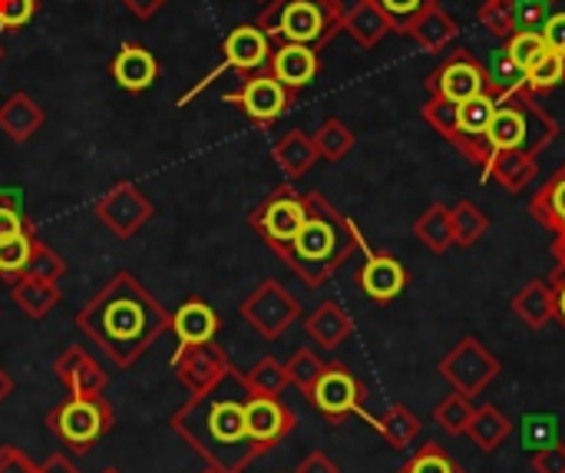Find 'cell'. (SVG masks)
Wrapping results in <instances>:
<instances>
[{
	"label": "cell",
	"mask_w": 565,
	"mask_h": 473,
	"mask_svg": "<svg viewBox=\"0 0 565 473\" xmlns=\"http://www.w3.org/2000/svg\"><path fill=\"white\" fill-rule=\"evenodd\" d=\"M420 116H424V123H427L437 136H444V139L454 146V139H457V126H460V103L444 99V96H430V99L424 103Z\"/></svg>",
	"instance_id": "obj_42"
},
{
	"label": "cell",
	"mask_w": 565,
	"mask_h": 473,
	"mask_svg": "<svg viewBox=\"0 0 565 473\" xmlns=\"http://www.w3.org/2000/svg\"><path fill=\"white\" fill-rule=\"evenodd\" d=\"M305 202H308V216H305L295 242L281 255V262L308 288H321L351 262V255L358 249L364 252V239H361L358 225L338 206H331V199L324 192H318V189L305 192Z\"/></svg>",
	"instance_id": "obj_3"
},
{
	"label": "cell",
	"mask_w": 565,
	"mask_h": 473,
	"mask_svg": "<svg viewBox=\"0 0 565 473\" xmlns=\"http://www.w3.org/2000/svg\"><path fill=\"white\" fill-rule=\"evenodd\" d=\"M424 86L430 96L463 103V99H473L480 93H490V76H487V66L467 46H450L440 56V63L427 73Z\"/></svg>",
	"instance_id": "obj_12"
},
{
	"label": "cell",
	"mask_w": 565,
	"mask_h": 473,
	"mask_svg": "<svg viewBox=\"0 0 565 473\" xmlns=\"http://www.w3.org/2000/svg\"><path fill=\"white\" fill-rule=\"evenodd\" d=\"M530 212L536 222H543L546 229H559L565 222V162L533 192L530 199Z\"/></svg>",
	"instance_id": "obj_34"
},
{
	"label": "cell",
	"mask_w": 565,
	"mask_h": 473,
	"mask_svg": "<svg viewBox=\"0 0 565 473\" xmlns=\"http://www.w3.org/2000/svg\"><path fill=\"white\" fill-rule=\"evenodd\" d=\"M10 298L26 318L40 322L63 302V292H60V282H40V278L20 275L10 282Z\"/></svg>",
	"instance_id": "obj_29"
},
{
	"label": "cell",
	"mask_w": 565,
	"mask_h": 473,
	"mask_svg": "<svg viewBox=\"0 0 565 473\" xmlns=\"http://www.w3.org/2000/svg\"><path fill=\"white\" fill-rule=\"evenodd\" d=\"M565 83V56L563 53H553V50H546L543 56H540V63H533L530 70H526V93L530 96H546V93H553L556 86H563Z\"/></svg>",
	"instance_id": "obj_39"
},
{
	"label": "cell",
	"mask_w": 565,
	"mask_h": 473,
	"mask_svg": "<svg viewBox=\"0 0 565 473\" xmlns=\"http://www.w3.org/2000/svg\"><path fill=\"white\" fill-rule=\"evenodd\" d=\"M550 288H553V298H556V322L563 325L565 332V269L556 265V272L550 275Z\"/></svg>",
	"instance_id": "obj_56"
},
{
	"label": "cell",
	"mask_w": 565,
	"mask_h": 473,
	"mask_svg": "<svg viewBox=\"0 0 565 473\" xmlns=\"http://www.w3.org/2000/svg\"><path fill=\"white\" fill-rule=\"evenodd\" d=\"M235 378V385H242L245 388V395H268V398H281V391L291 385L288 381V368L278 361V358H262V361H255L248 371H235L232 375Z\"/></svg>",
	"instance_id": "obj_35"
},
{
	"label": "cell",
	"mask_w": 565,
	"mask_h": 473,
	"mask_svg": "<svg viewBox=\"0 0 565 473\" xmlns=\"http://www.w3.org/2000/svg\"><path fill=\"white\" fill-rule=\"evenodd\" d=\"M268 73L275 80H281L288 90L301 93L308 83L318 80L321 73V56L318 50L305 46V43H275L271 60H268Z\"/></svg>",
	"instance_id": "obj_20"
},
{
	"label": "cell",
	"mask_w": 565,
	"mask_h": 473,
	"mask_svg": "<svg viewBox=\"0 0 565 473\" xmlns=\"http://www.w3.org/2000/svg\"><path fill=\"white\" fill-rule=\"evenodd\" d=\"M513 434V421L497 408V404H480L467 424V438L483 451V454H497L507 438Z\"/></svg>",
	"instance_id": "obj_31"
},
{
	"label": "cell",
	"mask_w": 565,
	"mask_h": 473,
	"mask_svg": "<svg viewBox=\"0 0 565 473\" xmlns=\"http://www.w3.org/2000/svg\"><path fill=\"white\" fill-rule=\"evenodd\" d=\"M493 113H497V96L493 93H480L473 99H463L460 103V126H457V139H454V149L463 153L470 162H477L480 169L490 162L493 149H490V123H493Z\"/></svg>",
	"instance_id": "obj_18"
},
{
	"label": "cell",
	"mask_w": 565,
	"mask_h": 473,
	"mask_svg": "<svg viewBox=\"0 0 565 473\" xmlns=\"http://www.w3.org/2000/svg\"><path fill=\"white\" fill-rule=\"evenodd\" d=\"M305 398H308V404H311L331 428L344 424V421L354 418V414L367 418V411H364V401H367L364 381H361L348 365H338V361H334V365H324L321 378L311 385V391H308Z\"/></svg>",
	"instance_id": "obj_10"
},
{
	"label": "cell",
	"mask_w": 565,
	"mask_h": 473,
	"mask_svg": "<svg viewBox=\"0 0 565 473\" xmlns=\"http://www.w3.org/2000/svg\"><path fill=\"white\" fill-rule=\"evenodd\" d=\"M503 43H507L503 50L510 53V60H513L523 73H526L533 63H540V56L550 50V46H546L543 30H516V33H513V36H507Z\"/></svg>",
	"instance_id": "obj_44"
},
{
	"label": "cell",
	"mask_w": 565,
	"mask_h": 473,
	"mask_svg": "<svg viewBox=\"0 0 565 473\" xmlns=\"http://www.w3.org/2000/svg\"><path fill=\"white\" fill-rule=\"evenodd\" d=\"M238 315L245 318V325L262 335L265 341H278L298 318H301V302L278 282V278H265L242 305Z\"/></svg>",
	"instance_id": "obj_11"
},
{
	"label": "cell",
	"mask_w": 565,
	"mask_h": 473,
	"mask_svg": "<svg viewBox=\"0 0 565 473\" xmlns=\"http://www.w3.org/2000/svg\"><path fill=\"white\" fill-rule=\"evenodd\" d=\"M516 30H543L546 20L563 7L565 0H510Z\"/></svg>",
	"instance_id": "obj_48"
},
{
	"label": "cell",
	"mask_w": 565,
	"mask_h": 473,
	"mask_svg": "<svg viewBox=\"0 0 565 473\" xmlns=\"http://www.w3.org/2000/svg\"><path fill=\"white\" fill-rule=\"evenodd\" d=\"M222 99L225 103H235L255 126H265L268 129V126H275L295 106L298 93L288 90L281 80H275L268 70H262V73L245 76L242 86L235 93H225Z\"/></svg>",
	"instance_id": "obj_14"
},
{
	"label": "cell",
	"mask_w": 565,
	"mask_h": 473,
	"mask_svg": "<svg viewBox=\"0 0 565 473\" xmlns=\"http://www.w3.org/2000/svg\"><path fill=\"white\" fill-rule=\"evenodd\" d=\"M119 3H122L136 20H149V17H156L169 0H119Z\"/></svg>",
	"instance_id": "obj_57"
},
{
	"label": "cell",
	"mask_w": 565,
	"mask_h": 473,
	"mask_svg": "<svg viewBox=\"0 0 565 473\" xmlns=\"http://www.w3.org/2000/svg\"><path fill=\"white\" fill-rule=\"evenodd\" d=\"M43 123H46L43 106H40L30 93H23V90L10 93V96L0 103V133H3L7 139H13V143L33 139V136L43 129Z\"/></svg>",
	"instance_id": "obj_24"
},
{
	"label": "cell",
	"mask_w": 565,
	"mask_h": 473,
	"mask_svg": "<svg viewBox=\"0 0 565 473\" xmlns=\"http://www.w3.org/2000/svg\"><path fill=\"white\" fill-rule=\"evenodd\" d=\"M543 36H546V46H550L553 53H563L565 56V3L546 20Z\"/></svg>",
	"instance_id": "obj_54"
},
{
	"label": "cell",
	"mask_w": 565,
	"mask_h": 473,
	"mask_svg": "<svg viewBox=\"0 0 565 473\" xmlns=\"http://www.w3.org/2000/svg\"><path fill=\"white\" fill-rule=\"evenodd\" d=\"M473 411H477L473 398L454 391V395H447V398L434 408V424H437L444 434L463 438V434H467V424H470V418H473Z\"/></svg>",
	"instance_id": "obj_38"
},
{
	"label": "cell",
	"mask_w": 565,
	"mask_h": 473,
	"mask_svg": "<svg viewBox=\"0 0 565 473\" xmlns=\"http://www.w3.org/2000/svg\"><path fill=\"white\" fill-rule=\"evenodd\" d=\"M53 375L60 378V385L73 395V398H99L109 388V375L103 371V365L79 345L66 348L56 361H53Z\"/></svg>",
	"instance_id": "obj_19"
},
{
	"label": "cell",
	"mask_w": 565,
	"mask_h": 473,
	"mask_svg": "<svg viewBox=\"0 0 565 473\" xmlns=\"http://www.w3.org/2000/svg\"><path fill=\"white\" fill-rule=\"evenodd\" d=\"M483 66H487V76H490V93L493 96H510V93L526 90V73L510 60L507 50H497L490 56V63H483Z\"/></svg>",
	"instance_id": "obj_40"
},
{
	"label": "cell",
	"mask_w": 565,
	"mask_h": 473,
	"mask_svg": "<svg viewBox=\"0 0 565 473\" xmlns=\"http://www.w3.org/2000/svg\"><path fill=\"white\" fill-rule=\"evenodd\" d=\"M344 33H348L358 46L371 50V46H377L387 33H394V27H391V20L384 17V10H381L374 0H354V7L344 10Z\"/></svg>",
	"instance_id": "obj_27"
},
{
	"label": "cell",
	"mask_w": 565,
	"mask_h": 473,
	"mask_svg": "<svg viewBox=\"0 0 565 473\" xmlns=\"http://www.w3.org/2000/svg\"><path fill=\"white\" fill-rule=\"evenodd\" d=\"M295 473H341V467H338L324 451H311V454L295 467Z\"/></svg>",
	"instance_id": "obj_55"
},
{
	"label": "cell",
	"mask_w": 565,
	"mask_h": 473,
	"mask_svg": "<svg viewBox=\"0 0 565 473\" xmlns=\"http://www.w3.org/2000/svg\"><path fill=\"white\" fill-rule=\"evenodd\" d=\"M271 50H275V43H271V36H268L258 23H238V27L225 36V43H222V63H218L212 73H205L189 93H182V96H179V106L192 103L212 80H218V76L228 73V70H235L238 76H252V73L268 70Z\"/></svg>",
	"instance_id": "obj_8"
},
{
	"label": "cell",
	"mask_w": 565,
	"mask_h": 473,
	"mask_svg": "<svg viewBox=\"0 0 565 473\" xmlns=\"http://www.w3.org/2000/svg\"><path fill=\"white\" fill-rule=\"evenodd\" d=\"M255 3H262V7H265V3H268V0H255Z\"/></svg>",
	"instance_id": "obj_63"
},
{
	"label": "cell",
	"mask_w": 565,
	"mask_h": 473,
	"mask_svg": "<svg viewBox=\"0 0 565 473\" xmlns=\"http://www.w3.org/2000/svg\"><path fill=\"white\" fill-rule=\"evenodd\" d=\"M36 0H0V30L17 33L36 17Z\"/></svg>",
	"instance_id": "obj_50"
},
{
	"label": "cell",
	"mask_w": 565,
	"mask_h": 473,
	"mask_svg": "<svg viewBox=\"0 0 565 473\" xmlns=\"http://www.w3.org/2000/svg\"><path fill=\"white\" fill-rule=\"evenodd\" d=\"M103 473H119V471H116V467H106V471H103Z\"/></svg>",
	"instance_id": "obj_62"
},
{
	"label": "cell",
	"mask_w": 565,
	"mask_h": 473,
	"mask_svg": "<svg viewBox=\"0 0 565 473\" xmlns=\"http://www.w3.org/2000/svg\"><path fill=\"white\" fill-rule=\"evenodd\" d=\"M109 73H113V80L126 93H146L159 80L162 66H159V56L149 46H142V43H122L116 50V56L109 60Z\"/></svg>",
	"instance_id": "obj_21"
},
{
	"label": "cell",
	"mask_w": 565,
	"mask_h": 473,
	"mask_svg": "<svg viewBox=\"0 0 565 473\" xmlns=\"http://www.w3.org/2000/svg\"><path fill=\"white\" fill-rule=\"evenodd\" d=\"M533 471L536 473H565V444L556 441L543 451H533Z\"/></svg>",
	"instance_id": "obj_52"
},
{
	"label": "cell",
	"mask_w": 565,
	"mask_h": 473,
	"mask_svg": "<svg viewBox=\"0 0 565 473\" xmlns=\"http://www.w3.org/2000/svg\"><path fill=\"white\" fill-rule=\"evenodd\" d=\"M295 428H298V414L281 398L245 395V431L258 458L275 451L285 438H291Z\"/></svg>",
	"instance_id": "obj_16"
},
{
	"label": "cell",
	"mask_w": 565,
	"mask_h": 473,
	"mask_svg": "<svg viewBox=\"0 0 565 473\" xmlns=\"http://www.w3.org/2000/svg\"><path fill=\"white\" fill-rule=\"evenodd\" d=\"M169 332L179 338V345L215 341V335L222 332V315H218L205 298H185V302L172 312Z\"/></svg>",
	"instance_id": "obj_22"
},
{
	"label": "cell",
	"mask_w": 565,
	"mask_h": 473,
	"mask_svg": "<svg viewBox=\"0 0 565 473\" xmlns=\"http://www.w3.org/2000/svg\"><path fill=\"white\" fill-rule=\"evenodd\" d=\"M36 473H79V467H76L66 454H60V451H56V454H50V458L40 464V471Z\"/></svg>",
	"instance_id": "obj_58"
},
{
	"label": "cell",
	"mask_w": 565,
	"mask_h": 473,
	"mask_svg": "<svg viewBox=\"0 0 565 473\" xmlns=\"http://www.w3.org/2000/svg\"><path fill=\"white\" fill-rule=\"evenodd\" d=\"M3 56H7V46L0 43V63H3Z\"/></svg>",
	"instance_id": "obj_61"
},
{
	"label": "cell",
	"mask_w": 565,
	"mask_h": 473,
	"mask_svg": "<svg viewBox=\"0 0 565 473\" xmlns=\"http://www.w3.org/2000/svg\"><path fill=\"white\" fill-rule=\"evenodd\" d=\"M450 219H454V245L457 249H473L490 232V216L473 199H460L450 209Z\"/></svg>",
	"instance_id": "obj_37"
},
{
	"label": "cell",
	"mask_w": 565,
	"mask_h": 473,
	"mask_svg": "<svg viewBox=\"0 0 565 473\" xmlns=\"http://www.w3.org/2000/svg\"><path fill=\"white\" fill-rule=\"evenodd\" d=\"M66 272H70V265H66L63 255H56V252H53L50 245H43V242H33V255H30L23 275L40 278V282H60Z\"/></svg>",
	"instance_id": "obj_47"
},
{
	"label": "cell",
	"mask_w": 565,
	"mask_h": 473,
	"mask_svg": "<svg viewBox=\"0 0 565 473\" xmlns=\"http://www.w3.org/2000/svg\"><path fill=\"white\" fill-rule=\"evenodd\" d=\"M553 255H556V262L565 269V232H556V239H553Z\"/></svg>",
	"instance_id": "obj_60"
},
{
	"label": "cell",
	"mask_w": 565,
	"mask_h": 473,
	"mask_svg": "<svg viewBox=\"0 0 565 473\" xmlns=\"http://www.w3.org/2000/svg\"><path fill=\"white\" fill-rule=\"evenodd\" d=\"M271 159L278 162V169L295 182L301 176H308L318 162V149H315V139L311 133L305 129H291L285 133L275 146H271Z\"/></svg>",
	"instance_id": "obj_28"
},
{
	"label": "cell",
	"mask_w": 565,
	"mask_h": 473,
	"mask_svg": "<svg viewBox=\"0 0 565 473\" xmlns=\"http://www.w3.org/2000/svg\"><path fill=\"white\" fill-rule=\"evenodd\" d=\"M513 315L530 328V332H543L550 322H556V298H553V288H550V278H533L526 282L513 302H510Z\"/></svg>",
	"instance_id": "obj_26"
},
{
	"label": "cell",
	"mask_w": 565,
	"mask_h": 473,
	"mask_svg": "<svg viewBox=\"0 0 565 473\" xmlns=\"http://www.w3.org/2000/svg\"><path fill=\"white\" fill-rule=\"evenodd\" d=\"M487 139H490L493 153L520 149L536 159L559 139V123L546 106H540L536 96L520 90L510 96H497V113H493Z\"/></svg>",
	"instance_id": "obj_5"
},
{
	"label": "cell",
	"mask_w": 565,
	"mask_h": 473,
	"mask_svg": "<svg viewBox=\"0 0 565 473\" xmlns=\"http://www.w3.org/2000/svg\"><path fill=\"white\" fill-rule=\"evenodd\" d=\"M116 428V411L113 404L99 395V398H63L60 404L50 408L46 414V431L76 454H89L106 434H113Z\"/></svg>",
	"instance_id": "obj_6"
},
{
	"label": "cell",
	"mask_w": 565,
	"mask_h": 473,
	"mask_svg": "<svg viewBox=\"0 0 565 473\" xmlns=\"http://www.w3.org/2000/svg\"><path fill=\"white\" fill-rule=\"evenodd\" d=\"M414 235L420 239L424 249H430L434 255H444L454 249V219H450V206L434 202L430 209L420 212V219L414 222Z\"/></svg>",
	"instance_id": "obj_33"
},
{
	"label": "cell",
	"mask_w": 565,
	"mask_h": 473,
	"mask_svg": "<svg viewBox=\"0 0 565 473\" xmlns=\"http://www.w3.org/2000/svg\"><path fill=\"white\" fill-rule=\"evenodd\" d=\"M156 216L152 199L129 179L116 182L99 202H96V219L99 225H106L116 239H132L142 232V225Z\"/></svg>",
	"instance_id": "obj_15"
},
{
	"label": "cell",
	"mask_w": 565,
	"mask_h": 473,
	"mask_svg": "<svg viewBox=\"0 0 565 473\" xmlns=\"http://www.w3.org/2000/svg\"><path fill=\"white\" fill-rule=\"evenodd\" d=\"M311 139H315L318 159H324V162H341V159H348L351 149H354V143H358L354 129H351L344 119H338V116H328V119L318 126V133H315Z\"/></svg>",
	"instance_id": "obj_36"
},
{
	"label": "cell",
	"mask_w": 565,
	"mask_h": 473,
	"mask_svg": "<svg viewBox=\"0 0 565 473\" xmlns=\"http://www.w3.org/2000/svg\"><path fill=\"white\" fill-rule=\"evenodd\" d=\"M13 388H17V385H13V378H10V375H7V371L0 368V404H3V401H7V398L13 395Z\"/></svg>",
	"instance_id": "obj_59"
},
{
	"label": "cell",
	"mask_w": 565,
	"mask_h": 473,
	"mask_svg": "<svg viewBox=\"0 0 565 473\" xmlns=\"http://www.w3.org/2000/svg\"><path fill=\"white\" fill-rule=\"evenodd\" d=\"M477 20L480 27H487L493 36L507 40L516 33V23H513V3L510 0H483L480 10H477Z\"/></svg>",
	"instance_id": "obj_49"
},
{
	"label": "cell",
	"mask_w": 565,
	"mask_h": 473,
	"mask_svg": "<svg viewBox=\"0 0 565 473\" xmlns=\"http://www.w3.org/2000/svg\"><path fill=\"white\" fill-rule=\"evenodd\" d=\"M500 375H503V361L477 335H463L440 358V378L467 398H480Z\"/></svg>",
	"instance_id": "obj_9"
},
{
	"label": "cell",
	"mask_w": 565,
	"mask_h": 473,
	"mask_svg": "<svg viewBox=\"0 0 565 473\" xmlns=\"http://www.w3.org/2000/svg\"><path fill=\"white\" fill-rule=\"evenodd\" d=\"M285 368H288V381H291L301 395H308V391H311V385L321 378L324 361H321L311 348H298V351L285 361Z\"/></svg>",
	"instance_id": "obj_46"
},
{
	"label": "cell",
	"mask_w": 565,
	"mask_h": 473,
	"mask_svg": "<svg viewBox=\"0 0 565 473\" xmlns=\"http://www.w3.org/2000/svg\"><path fill=\"white\" fill-rule=\"evenodd\" d=\"M401 473H467L460 467V461H454L450 454H447V448H440V444H424L420 451H414L411 458H407V464L401 467Z\"/></svg>",
	"instance_id": "obj_45"
},
{
	"label": "cell",
	"mask_w": 565,
	"mask_h": 473,
	"mask_svg": "<svg viewBox=\"0 0 565 473\" xmlns=\"http://www.w3.org/2000/svg\"><path fill=\"white\" fill-rule=\"evenodd\" d=\"M344 10L341 0H268L255 23L271 43H305L321 53L344 33Z\"/></svg>",
	"instance_id": "obj_4"
},
{
	"label": "cell",
	"mask_w": 565,
	"mask_h": 473,
	"mask_svg": "<svg viewBox=\"0 0 565 473\" xmlns=\"http://www.w3.org/2000/svg\"><path fill=\"white\" fill-rule=\"evenodd\" d=\"M540 176V166L533 156L520 153V149H497L490 156V162L483 166V179H493L497 186H503L507 192H526Z\"/></svg>",
	"instance_id": "obj_25"
},
{
	"label": "cell",
	"mask_w": 565,
	"mask_h": 473,
	"mask_svg": "<svg viewBox=\"0 0 565 473\" xmlns=\"http://www.w3.org/2000/svg\"><path fill=\"white\" fill-rule=\"evenodd\" d=\"M218 391L189 398L169 418V428L209 464V471L245 473L258 458L245 431V398H228Z\"/></svg>",
	"instance_id": "obj_2"
},
{
	"label": "cell",
	"mask_w": 565,
	"mask_h": 473,
	"mask_svg": "<svg viewBox=\"0 0 565 473\" xmlns=\"http://www.w3.org/2000/svg\"><path fill=\"white\" fill-rule=\"evenodd\" d=\"M172 368L179 385L199 398L209 391H218L225 381H232L235 365L228 358V351L215 341H202V345H179V351L172 355Z\"/></svg>",
	"instance_id": "obj_13"
},
{
	"label": "cell",
	"mask_w": 565,
	"mask_h": 473,
	"mask_svg": "<svg viewBox=\"0 0 565 473\" xmlns=\"http://www.w3.org/2000/svg\"><path fill=\"white\" fill-rule=\"evenodd\" d=\"M308 216V202L305 192H298L295 186H278L271 196H265L252 212H248V225L252 232L281 259L288 252V245L295 242L301 222Z\"/></svg>",
	"instance_id": "obj_7"
},
{
	"label": "cell",
	"mask_w": 565,
	"mask_h": 473,
	"mask_svg": "<svg viewBox=\"0 0 565 473\" xmlns=\"http://www.w3.org/2000/svg\"><path fill=\"white\" fill-rule=\"evenodd\" d=\"M354 285L374 302V305H391L397 302L407 285H411V272L407 265L391 255V252H374L364 245V262L358 265V275H354Z\"/></svg>",
	"instance_id": "obj_17"
},
{
	"label": "cell",
	"mask_w": 565,
	"mask_h": 473,
	"mask_svg": "<svg viewBox=\"0 0 565 473\" xmlns=\"http://www.w3.org/2000/svg\"><path fill=\"white\" fill-rule=\"evenodd\" d=\"M76 332H83L116 368H132L172 325L152 292L126 269H119L76 315Z\"/></svg>",
	"instance_id": "obj_1"
},
{
	"label": "cell",
	"mask_w": 565,
	"mask_h": 473,
	"mask_svg": "<svg viewBox=\"0 0 565 473\" xmlns=\"http://www.w3.org/2000/svg\"><path fill=\"white\" fill-rule=\"evenodd\" d=\"M305 332H308V338H311L318 348L334 351V348H341V345L354 335V318L344 312L341 302L328 298V302H321V305L305 318Z\"/></svg>",
	"instance_id": "obj_23"
},
{
	"label": "cell",
	"mask_w": 565,
	"mask_h": 473,
	"mask_svg": "<svg viewBox=\"0 0 565 473\" xmlns=\"http://www.w3.org/2000/svg\"><path fill=\"white\" fill-rule=\"evenodd\" d=\"M205 473H215V471H205Z\"/></svg>",
	"instance_id": "obj_64"
},
{
	"label": "cell",
	"mask_w": 565,
	"mask_h": 473,
	"mask_svg": "<svg viewBox=\"0 0 565 473\" xmlns=\"http://www.w3.org/2000/svg\"><path fill=\"white\" fill-rule=\"evenodd\" d=\"M20 232H33L30 219L20 212V206L7 202V196H0V242L10 235H20Z\"/></svg>",
	"instance_id": "obj_51"
},
{
	"label": "cell",
	"mask_w": 565,
	"mask_h": 473,
	"mask_svg": "<svg viewBox=\"0 0 565 473\" xmlns=\"http://www.w3.org/2000/svg\"><path fill=\"white\" fill-rule=\"evenodd\" d=\"M33 242H36L33 232H20V235H10L0 242V278L7 285L26 272V262L33 255Z\"/></svg>",
	"instance_id": "obj_41"
},
{
	"label": "cell",
	"mask_w": 565,
	"mask_h": 473,
	"mask_svg": "<svg viewBox=\"0 0 565 473\" xmlns=\"http://www.w3.org/2000/svg\"><path fill=\"white\" fill-rule=\"evenodd\" d=\"M381 10H384V17L391 20V27H394V33H411V27L427 13V10H434V7H440L444 0H374Z\"/></svg>",
	"instance_id": "obj_43"
},
{
	"label": "cell",
	"mask_w": 565,
	"mask_h": 473,
	"mask_svg": "<svg viewBox=\"0 0 565 473\" xmlns=\"http://www.w3.org/2000/svg\"><path fill=\"white\" fill-rule=\"evenodd\" d=\"M407 36H414L427 53H447L454 43H457V36H460V23H457V17L450 13V10H444V3L440 7H434V10H427L414 27H411V33Z\"/></svg>",
	"instance_id": "obj_30"
},
{
	"label": "cell",
	"mask_w": 565,
	"mask_h": 473,
	"mask_svg": "<svg viewBox=\"0 0 565 473\" xmlns=\"http://www.w3.org/2000/svg\"><path fill=\"white\" fill-rule=\"evenodd\" d=\"M40 464H33L30 454H23L20 448L13 444H3L0 448V473H36Z\"/></svg>",
	"instance_id": "obj_53"
},
{
	"label": "cell",
	"mask_w": 565,
	"mask_h": 473,
	"mask_svg": "<svg viewBox=\"0 0 565 473\" xmlns=\"http://www.w3.org/2000/svg\"><path fill=\"white\" fill-rule=\"evenodd\" d=\"M367 421L374 424V431H377L394 451H407V448L420 438V431H424L420 418H417L411 408H404V404H391L381 418H367Z\"/></svg>",
	"instance_id": "obj_32"
}]
</instances>
